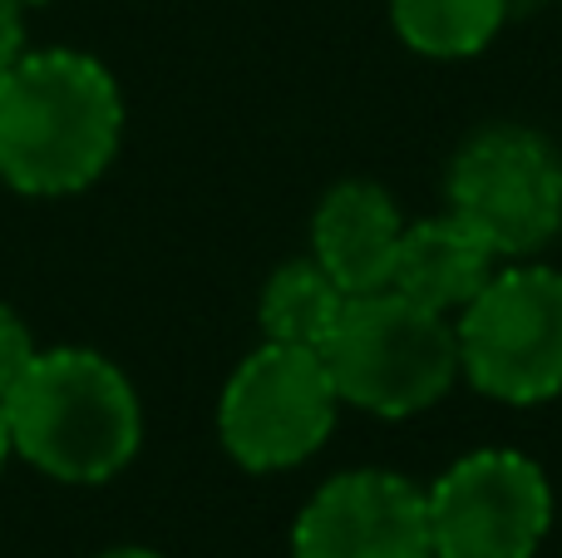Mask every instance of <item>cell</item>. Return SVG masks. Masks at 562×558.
<instances>
[{
    "instance_id": "cell-1",
    "label": "cell",
    "mask_w": 562,
    "mask_h": 558,
    "mask_svg": "<svg viewBox=\"0 0 562 558\" xmlns=\"http://www.w3.org/2000/svg\"><path fill=\"white\" fill-rule=\"evenodd\" d=\"M124 144V94L85 49H25L0 75V183L69 198L109 174Z\"/></svg>"
},
{
    "instance_id": "cell-2",
    "label": "cell",
    "mask_w": 562,
    "mask_h": 558,
    "mask_svg": "<svg viewBox=\"0 0 562 558\" xmlns=\"http://www.w3.org/2000/svg\"><path fill=\"white\" fill-rule=\"evenodd\" d=\"M5 421L20 460L59 484H109L144 445L134 381L89 346L35 351L5 391Z\"/></svg>"
},
{
    "instance_id": "cell-3",
    "label": "cell",
    "mask_w": 562,
    "mask_h": 558,
    "mask_svg": "<svg viewBox=\"0 0 562 558\" xmlns=\"http://www.w3.org/2000/svg\"><path fill=\"white\" fill-rule=\"evenodd\" d=\"M321 361L340 405L380 421H405L439 405L459 381L454 322L415 306L395 287L346 297V312L321 342Z\"/></svg>"
},
{
    "instance_id": "cell-4",
    "label": "cell",
    "mask_w": 562,
    "mask_h": 558,
    "mask_svg": "<svg viewBox=\"0 0 562 558\" xmlns=\"http://www.w3.org/2000/svg\"><path fill=\"white\" fill-rule=\"evenodd\" d=\"M459 376L504 405H543L562 391V272L514 263L454 316Z\"/></svg>"
},
{
    "instance_id": "cell-5",
    "label": "cell",
    "mask_w": 562,
    "mask_h": 558,
    "mask_svg": "<svg viewBox=\"0 0 562 558\" xmlns=\"http://www.w3.org/2000/svg\"><path fill=\"white\" fill-rule=\"evenodd\" d=\"M445 198L494 257L528 263L562 233V154L538 129L488 124L459 144Z\"/></svg>"
},
{
    "instance_id": "cell-6",
    "label": "cell",
    "mask_w": 562,
    "mask_h": 558,
    "mask_svg": "<svg viewBox=\"0 0 562 558\" xmlns=\"http://www.w3.org/2000/svg\"><path fill=\"white\" fill-rule=\"evenodd\" d=\"M340 395L321 351L262 342L243 356L217 401V440L243 470L277 475L306 465L330 440Z\"/></svg>"
},
{
    "instance_id": "cell-7",
    "label": "cell",
    "mask_w": 562,
    "mask_h": 558,
    "mask_svg": "<svg viewBox=\"0 0 562 558\" xmlns=\"http://www.w3.org/2000/svg\"><path fill=\"white\" fill-rule=\"evenodd\" d=\"M435 558H533L553 524V484L518 450H474L425 490Z\"/></svg>"
},
{
    "instance_id": "cell-8",
    "label": "cell",
    "mask_w": 562,
    "mask_h": 558,
    "mask_svg": "<svg viewBox=\"0 0 562 558\" xmlns=\"http://www.w3.org/2000/svg\"><path fill=\"white\" fill-rule=\"evenodd\" d=\"M291 558H435L425 490L395 470L330 475L296 514Z\"/></svg>"
},
{
    "instance_id": "cell-9",
    "label": "cell",
    "mask_w": 562,
    "mask_h": 558,
    "mask_svg": "<svg viewBox=\"0 0 562 558\" xmlns=\"http://www.w3.org/2000/svg\"><path fill=\"white\" fill-rule=\"evenodd\" d=\"M400 237H405V217L395 198L366 178L336 183L311 217V257L346 297L385 292L395 277Z\"/></svg>"
},
{
    "instance_id": "cell-10",
    "label": "cell",
    "mask_w": 562,
    "mask_h": 558,
    "mask_svg": "<svg viewBox=\"0 0 562 558\" xmlns=\"http://www.w3.org/2000/svg\"><path fill=\"white\" fill-rule=\"evenodd\" d=\"M498 257L469 233L459 217H425V223H405L395 257V287L400 297H409L415 306H429L439 316H459L484 282L494 277Z\"/></svg>"
},
{
    "instance_id": "cell-11",
    "label": "cell",
    "mask_w": 562,
    "mask_h": 558,
    "mask_svg": "<svg viewBox=\"0 0 562 558\" xmlns=\"http://www.w3.org/2000/svg\"><path fill=\"white\" fill-rule=\"evenodd\" d=\"M514 0H390V25L425 59H469L504 30Z\"/></svg>"
},
{
    "instance_id": "cell-12",
    "label": "cell",
    "mask_w": 562,
    "mask_h": 558,
    "mask_svg": "<svg viewBox=\"0 0 562 558\" xmlns=\"http://www.w3.org/2000/svg\"><path fill=\"white\" fill-rule=\"evenodd\" d=\"M340 312H346V292L321 272L316 257L277 267L262 287V302H257V322H262L267 342L306 346V351H321Z\"/></svg>"
},
{
    "instance_id": "cell-13",
    "label": "cell",
    "mask_w": 562,
    "mask_h": 558,
    "mask_svg": "<svg viewBox=\"0 0 562 558\" xmlns=\"http://www.w3.org/2000/svg\"><path fill=\"white\" fill-rule=\"evenodd\" d=\"M35 336H30V326L20 322L15 306L0 302V401H5V391L25 376V366L35 361Z\"/></svg>"
},
{
    "instance_id": "cell-14",
    "label": "cell",
    "mask_w": 562,
    "mask_h": 558,
    "mask_svg": "<svg viewBox=\"0 0 562 558\" xmlns=\"http://www.w3.org/2000/svg\"><path fill=\"white\" fill-rule=\"evenodd\" d=\"M25 55V5L20 0H0V75Z\"/></svg>"
},
{
    "instance_id": "cell-15",
    "label": "cell",
    "mask_w": 562,
    "mask_h": 558,
    "mask_svg": "<svg viewBox=\"0 0 562 558\" xmlns=\"http://www.w3.org/2000/svg\"><path fill=\"white\" fill-rule=\"evenodd\" d=\"M10 455H15V440H10V421H5V401H0V475H5Z\"/></svg>"
},
{
    "instance_id": "cell-16",
    "label": "cell",
    "mask_w": 562,
    "mask_h": 558,
    "mask_svg": "<svg viewBox=\"0 0 562 558\" xmlns=\"http://www.w3.org/2000/svg\"><path fill=\"white\" fill-rule=\"evenodd\" d=\"M94 558H164V554H154V549H134V544H128V549H104V554H94Z\"/></svg>"
},
{
    "instance_id": "cell-17",
    "label": "cell",
    "mask_w": 562,
    "mask_h": 558,
    "mask_svg": "<svg viewBox=\"0 0 562 558\" xmlns=\"http://www.w3.org/2000/svg\"><path fill=\"white\" fill-rule=\"evenodd\" d=\"M20 5H25V10H30V5H49V0H20Z\"/></svg>"
}]
</instances>
